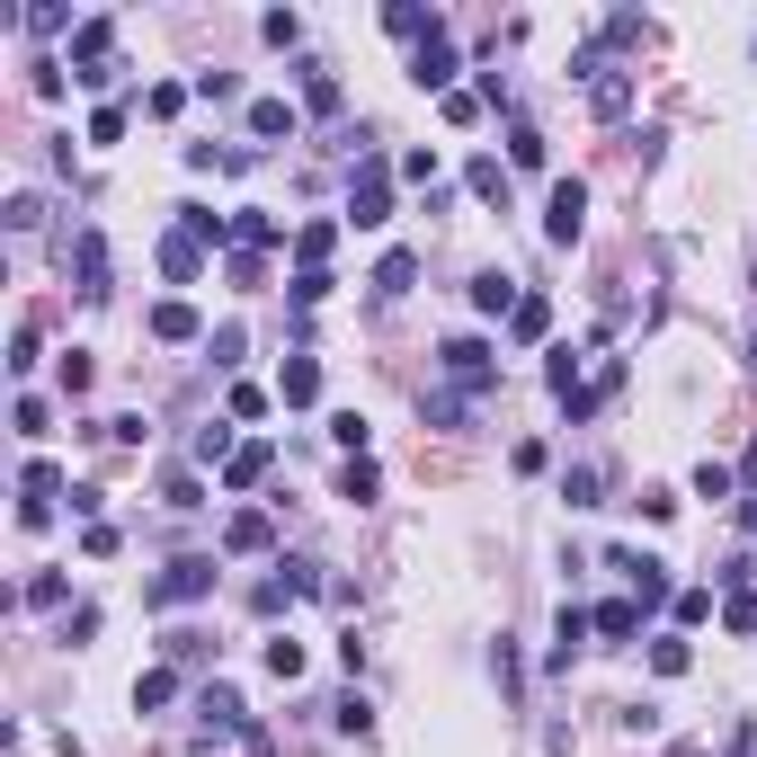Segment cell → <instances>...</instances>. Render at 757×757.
<instances>
[{"label":"cell","instance_id":"obj_5","mask_svg":"<svg viewBox=\"0 0 757 757\" xmlns=\"http://www.w3.org/2000/svg\"><path fill=\"white\" fill-rule=\"evenodd\" d=\"M437 357H446V375H455L463 392H491V383H500V366H491V348H481V339H446Z\"/></svg>","mask_w":757,"mask_h":757},{"label":"cell","instance_id":"obj_26","mask_svg":"<svg viewBox=\"0 0 757 757\" xmlns=\"http://www.w3.org/2000/svg\"><path fill=\"white\" fill-rule=\"evenodd\" d=\"M651 668H659V677H686V668H696V651L668 633V642H651Z\"/></svg>","mask_w":757,"mask_h":757},{"label":"cell","instance_id":"obj_25","mask_svg":"<svg viewBox=\"0 0 757 757\" xmlns=\"http://www.w3.org/2000/svg\"><path fill=\"white\" fill-rule=\"evenodd\" d=\"M508 330H517V339H543V330H553V303H543V295H526V303L508 312Z\"/></svg>","mask_w":757,"mask_h":757},{"label":"cell","instance_id":"obj_15","mask_svg":"<svg viewBox=\"0 0 757 757\" xmlns=\"http://www.w3.org/2000/svg\"><path fill=\"white\" fill-rule=\"evenodd\" d=\"M472 303H481V312H517L526 295H517V286L500 277V267H491V277H472Z\"/></svg>","mask_w":757,"mask_h":757},{"label":"cell","instance_id":"obj_28","mask_svg":"<svg viewBox=\"0 0 757 757\" xmlns=\"http://www.w3.org/2000/svg\"><path fill=\"white\" fill-rule=\"evenodd\" d=\"M508 152H517V170H543V134H535V125H517V134H508Z\"/></svg>","mask_w":757,"mask_h":757},{"label":"cell","instance_id":"obj_30","mask_svg":"<svg viewBox=\"0 0 757 757\" xmlns=\"http://www.w3.org/2000/svg\"><path fill=\"white\" fill-rule=\"evenodd\" d=\"M81 553H90V562H107V553H116V526H107V517H90V526H81Z\"/></svg>","mask_w":757,"mask_h":757},{"label":"cell","instance_id":"obj_33","mask_svg":"<svg viewBox=\"0 0 757 757\" xmlns=\"http://www.w3.org/2000/svg\"><path fill=\"white\" fill-rule=\"evenodd\" d=\"M330 295V267H295V303H321Z\"/></svg>","mask_w":757,"mask_h":757},{"label":"cell","instance_id":"obj_23","mask_svg":"<svg viewBox=\"0 0 757 757\" xmlns=\"http://www.w3.org/2000/svg\"><path fill=\"white\" fill-rule=\"evenodd\" d=\"M232 232H241L250 250H267V241H286V223H277V215H259V205H241V223H232Z\"/></svg>","mask_w":757,"mask_h":757},{"label":"cell","instance_id":"obj_21","mask_svg":"<svg viewBox=\"0 0 757 757\" xmlns=\"http://www.w3.org/2000/svg\"><path fill=\"white\" fill-rule=\"evenodd\" d=\"M196 704H205V722H223V731H241V713H250V704L232 696V686H205V696H196Z\"/></svg>","mask_w":757,"mask_h":757},{"label":"cell","instance_id":"obj_7","mask_svg":"<svg viewBox=\"0 0 757 757\" xmlns=\"http://www.w3.org/2000/svg\"><path fill=\"white\" fill-rule=\"evenodd\" d=\"M72 267H81V295L99 303V295H107V241H99V232H81V241H72Z\"/></svg>","mask_w":757,"mask_h":757},{"label":"cell","instance_id":"obj_39","mask_svg":"<svg viewBox=\"0 0 757 757\" xmlns=\"http://www.w3.org/2000/svg\"><path fill=\"white\" fill-rule=\"evenodd\" d=\"M748 366H757V339H748Z\"/></svg>","mask_w":757,"mask_h":757},{"label":"cell","instance_id":"obj_6","mask_svg":"<svg viewBox=\"0 0 757 757\" xmlns=\"http://www.w3.org/2000/svg\"><path fill=\"white\" fill-rule=\"evenodd\" d=\"M606 571H624V580H633V606H642V615L668 597V562H651V553H606Z\"/></svg>","mask_w":757,"mask_h":757},{"label":"cell","instance_id":"obj_38","mask_svg":"<svg viewBox=\"0 0 757 757\" xmlns=\"http://www.w3.org/2000/svg\"><path fill=\"white\" fill-rule=\"evenodd\" d=\"M748 543H757V508H748Z\"/></svg>","mask_w":757,"mask_h":757},{"label":"cell","instance_id":"obj_17","mask_svg":"<svg viewBox=\"0 0 757 757\" xmlns=\"http://www.w3.org/2000/svg\"><path fill=\"white\" fill-rule=\"evenodd\" d=\"M170 696H179L170 668H144V677H134V713H152V704H170Z\"/></svg>","mask_w":757,"mask_h":757},{"label":"cell","instance_id":"obj_18","mask_svg":"<svg viewBox=\"0 0 757 757\" xmlns=\"http://www.w3.org/2000/svg\"><path fill=\"white\" fill-rule=\"evenodd\" d=\"M383 491V472L366 463V455H348V472H339V500H375Z\"/></svg>","mask_w":757,"mask_h":757},{"label":"cell","instance_id":"obj_13","mask_svg":"<svg viewBox=\"0 0 757 757\" xmlns=\"http://www.w3.org/2000/svg\"><path fill=\"white\" fill-rule=\"evenodd\" d=\"M267 535H277V526H267L259 508H241V517L223 526V543H232V553H267Z\"/></svg>","mask_w":757,"mask_h":757},{"label":"cell","instance_id":"obj_24","mask_svg":"<svg viewBox=\"0 0 757 757\" xmlns=\"http://www.w3.org/2000/svg\"><path fill=\"white\" fill-rule=\"evenodd\" d=\"M267 677H286V686L303 677V642H295V633H277V642H267Z\"/></svg>","mask_w":757,"mask_h":757},{"label":"cell","instance_id":"obj_8","mask_svg":"<svg viewBox=\"0 0 757 757\" xmlns=\"http://www.w3.org/2000/svg\"><path fill=\"white\" fill-rule=\"evenodd\" d=\"M410 81H420V90H446V81H455V54H446V36H428L420 54H410Z\"/></svg>","mask_w":757,"mask_h":757},{"label":"cell","instance_id":"obj_1","mask_svg":"<svg viewBox=\"0 0 757 757\" xmlns=\"http://www.w3.org/2000/svg\"><path fill=\"white\" fill-rule=\"evenodd\" d=\"M205 588H215V562H205V553H187V562H170V571L144 588V606L161 615V606H187V597H205Z\"/></svg>","mask_w":757,"mask_h":757},{"label":"cell","instance_id":"obj_3","mask_svg":"<svg viewBox=\"0 0 757 757\" xmlns=\"http://www.w3.org/2000/svg\"><path fill=\"white\" fill-rule=\"evenodd\" d=\"M107 45H116V19H81V27H72V62H81V81H90V90L116 81V72H107Z\"/></svg>","mask_w":757,"mask_h":757},{"label":"cell","instance_id":"obj_31","mask_svg":"<svg viewBox=\"0 0 757 757\" xmlns=\"http://www.w3.org/2000/svg\"><path fill=\"white\" fill-rule=\"evenodd\" d=\"M722 624H731V633H757V588H739V597L722 606Z\"/></svg>","mask_w":757,"mask_h":757},{"label":"cell","instance_id":"obj_32","mask_svg":"<svg viewBox=\"0 0 757 757\" xmlns=\"http://www.w3.org/2000/svg\"><path fill=\"white\" fill-rule=\"evenodd\" d=\"M339 731H348V739H375V713H366V696H348V704H339Z\"/></svg>","mask_w":757,"mask_h":757},{"label":"cell","instance_id":"obj_37","mask_svg":"<svg viewBox=\"0 0 757 757\" xmlns=\"http://www.w3.org/2000/svg\"><path fill=\"white\" fill-rule=\"evenodd\" d=\"M668 757H704V748H696V739H677V748H668Z\"/></svg>","mask_w":757,"mask_h":757},{"label":"cell","instance_id":"obj_2","mask_svg":"<svg viewBox=\"0 0 757 757\" xmlns=\"http://www.w3.org/2000/svg\"><path fill=\"white\" fill-rule=\"evenodd\" d=\"M580 223H588V179H553V205H543V241L571 250Z\"/></svg>","mask_w":757,"mask_h":757},{"label":"cell","instance_id":"obj_29","mask_svg":"<svg viewBox=\"0 0 757 757\" xmlns=\"http://www.w3.org/2000/svg\"><path fill=\"white\" fill-rule=\"evenodd\" d=\"M562 500H571V508H597V463H580V472L562 481Z\"/></svg>","mask_w":757,"mask_h":757},{"label":"cell","instance_id":"obj_19","mask_svg":"<svg viewBox=\"0 0 757 757\" xmlns=\"http://www.w3.org/2000/svg\"><path fill=\"white\" fill-rule=\"evenodd\" d=\"M330 250H339V223H303V232H295V259H303V267H321Z\"/></svg>","mask_w":757,"mask_h":757},{"label":"cell","instance_id":"obj_16","mask_svg":"<svg viewBox=\"0 0 757 757\" xmlns=\"http://www.w3.org/2000/svg\"><path fill=\"white\" fill-rule=\"evenodd\" d=\"M161 267H170V277H196V267H205V241L170 232V241H161Z\"/></svg>","mask_w":757,"mask_h":757},{"label":"cell","instance_id":"obj_12","mask_svg":"<svg viewBox=\"0 0 757 757\" xmlns=\"http://www.w3.org/2000/svg\"><path fill=\"white\" fill-rule=\"evenodd\" d=\"M267 463H277V446H241V455L223 463V491H250V481H259Z\"/></svg>","mask_w":757,"mask_h":757},{"label":"cell","instance_id":"obj_11","mask_svg":"<svg viewBox=\"0 0 757 757\" xmlns=\"http://www.w3.org/2000/svg\"><path fill=\"white\" fill-rule=\"evenodd\" d=\"M250 134H259V144H277V134H286V144H295V107L286 99H259L250 107Z\"/></svg>","mask_w":757,"mask_h":757},{"label":"cell","instance_id":"obj_4","mask_svg":"<svg viewBox=\"0 0 757 757\" xmlns=\"http://www.w3.org/2000/svg\"><path fill=\"white\" fill-rule=\"evenodd\" d=\"M348 223H357V232L392 223V187H383V161H366V170H357V187H348Z\"/></svg>","mask_w":757,"mask_h":757},{"label":"cell","instance_id":"obj_34","mask_svg":"<svg viewBox=\"0 0 757 757\" xmlns=\"http://www.w3.org/2000/svg\"><path fill=\"white\" fill-rule=\"evenodd\" d=\"M696 491L704 500H731V463H696Z\"/></svg>","mask_w":757,"mask_h":757},{"label":"cell","instance_id":"obj_27","mask_svg":"<svg viewBox=\"0 0 757 757\" xmlns=\"http://www.w3.org/2000/svg\"><path fill=\"white\" fill-rule=\"evenodd\" d=\"M330 437L348 446V455H366V437H375V428H366V410H339V420H330Z\"/></svg>","mask_w":757,"mask_h":757},{"label":"cell","instance_id":"obj_35","mask_svg":"<svg viewBox=\"0 0 757 757\" xmlns=\"http://www.w3.org/2000/svg\"><path fill=\"white\" fill-rule=\"evenodd\" d=\"M170 508H205V481L196 472H170Z\"/></svg>","mask_w":757,"mask_h":757},{"label":"cell","instance_id":"obj_9","mask_svg":"<svg viewBox=\"0 0 757 757\" xmlns=\"http://www.w3.org/2000/svg\"><path fill=\"white\" fill-rule=\"evenodd\" d=\"M588 624H597L606 642H633V633H642V606H633V597H606V606L588 615Z\"/></svg>","mask_w":757,"mask_h":757},{"label":"cell","instance_id":"obj_36","mask_svg":"<svg viewBox=\"0 0 757 757\" xmlns=\"http://www.w3.org/2000/svg\"><path fill=\"white\" fill-rule=\"evenodd\" d=\"M481 116V90H446V125H472Z\"/></svg>","mask_w":757,"mask_h":757},{"label":"cell","instance_id":"obj_20","mask_svg":"<svg viewBox=\"0 0 757 757\" xmlns=\"http://www.w3.org/2000/svg\"><path fill=\"white\" fill-rule=\"evenodd\" d=\"M152 339H196V303H152Z\"/></svg>","mask_w":757,"mask_h":757},{"label":"cell","instance_id":"obj_22","mask_svg":"<svg viewBox=\"0 0 757 757\" xmlns=\"http://www.w3.org/2000/svg\"><path fill=\"white\" fill-rule=\"evenodd\" d=\"M472 196H481V205H500V215H508V170H500V161H472Z\"/></svg>","mask_w":757,"mask_h":757},{"label":"cell","instance_id":"obj_10","mask_svg":"<svg viewBox=\"0 0 757 757\" xmlns=\"http://www.w3.org/2000/svg\"><path fill=\"white\" fill-rule=\"evenodd\" d=\"M277 392H286V410H312V401H321V366H312V357H295V366L277 375Z\"/></svg>","mask_w":757,"mask_h":757},{"label":"cell","instance_id":"obj_14","mask_svg":"<svg viewBox=\"0 0 757 757\" xmlns=\"http://www.w3.org/2000/svg\"><path fill=\"white\" fill-rule=\"evenodd\" d=\"M410 286H420V259H410V250H392V259L375 267V295H410Z\"/></svg>","mask_w":757,"mask_h":757}]
</instances>
